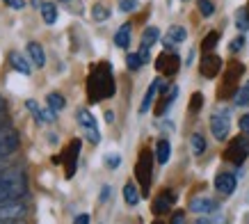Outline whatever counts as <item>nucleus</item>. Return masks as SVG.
Listing matches in <instances>:
<instances>
[{
    "label": "nucleus",
    "instance_id": "79ce46f5",
    "mask_svg": "<svg viewBox=\"0 0 249 224\" xmlns=\"http://www.w3.org/2000/svg\"><path fill=\"white\" fill-rule=\"evenodd\" d=\"M240 133L249 135V114H242L240 117Z\"/></svg>",
    "mask_w": 249,
    "mask_h": 224
},
{
    "label": "nucleus",
    "instance_id": "4468645a",
    "mask_svg": "<svg viewBox=\"0 0 249 224\" xmlns=\"http://www.w3.org/2000/svg\"><path fill=\"white\" fill-rule=\"evenodd\" d=\"M18 147H21V137H18V133H16L14 128L9 133L0 135V158H7L12 153H16Z\"/></svg>",
    "mask_w": 249,
    "mask_h": 224
},
{
    "label": "nucleus",
    "instance_id": "09e8293b",
    "mask_svg": "<svg viewBox=\"0 0 249 224\" xmlns=\"http://www.w3.org/2000/svg\"><path fill=\"white\" fill-rule=\"evenodd\" d=\"M106 121H107V124H112V121H114V112H110V110L106 112Z\"/></svg>",
    "mask_w": 249,
    "mask_h": 224
},
{
    "label": "nucleus",
    "instance_id": "1a4fd4ad",
    "mask_svg": "<svg viewBox=\"0 0 249 224\" xmlns=\"http://www.w3.org/2000/svg\"><path fill=\"white\" fill-rule=\"evenodd\" d=\"M231 131V121H229V110H219L211 117V133L217 142H224Z\"/></svg>",
    "mask_w": 249,
    "mask_h": 224
},
{
    "label": "nucleus",
    "instance_id": "ddd939ff",
    "mask_svg": "<svg viewBox=\"0 0 249 224\" xmlns=\"http://www.w3.org/2000/svg\"><path fill=\"white\" fill-rule=\"evenodd\" d=\"M28 213V208L21 202L12 204H0V222H12V220H23Z\"/></svg>",
    "mask_w": 249,
    "mask_h": 224
},
{
    "label": "nucleus",
    "instance_id": "8fccbe9b",
    "mask_svg": "<svg viewBox=\"0 0 249 224\" xmlns=\"http://www.w3.org/2000/svg\"><path fill=\"white\" fill-rule=\"evenodd\" d=\"M2 112H5V98L0 96V114H2Z\"/></svg>",
    "mask_w": 249,
    "mask_h": 224
},
{
    "label": "nucleus",
    "instance_id": "9d476101",
    "mask_svg": "<svg viewBox=\"0 0 249 224\" xmlns=\"http://www.w3.org/2000/svg\"><path fill=\"white\" fill-rule=\"evenodd\" d=\"M222 69H224V62H222V57H219L217 53H204L201 64H199V71H201L204 78H208V80L217 78Z\"/></svg>",
    "mask_w": 249,
    "mask_h": 224
},
{
    "label": "nucleus",
    "instance_id": "a878e982",
    "mask_svg": "<svg viewBox=\"0 0 249 224\" xmlns=\"http://www.w3.org/2000/svg\"><path fill=\"white\" fill-rule=\"evenodd\" d=\"M190 147H192V153H195V156H204L208 144H206V137L201 133H192L190 135Z\"/></svg>",
    "mask_w": 249,
    "mask_h": 224
},
{
    "label": "nucleus",
    "instance_id": "603ef678",
    "mask_svg": "<svg viewBox=\"0 0 249 224\" xmlns=\"http://www.w3.org/2000/svg\"><path fill=\"white\" fill-rule=\"evenodd\" d=\"M153 224H165V222H162V220H156V222H153Z\"/></svg>",
    "mask_w": 249,
    "mask_h": 224
},
{
    "label": "nucleus",
    "instance_id": "7ed1b4c3",
    "mask_svg": "<svg viewBox=\"0 0 249 224\" xmlns=\"http://www.w3.org/2000/svg\"><path fill=\"white\" fill-rule=\"evenodd\" d=\"M242 75H245V64L242 62H238V60L227 62V69L222 74V85H219V90H217L219 101H229V98H233L238 94Z\"/></svg>",
    "mask_w": 249,
    "mask_h": 224
},
{
    "label": "nucleus",
    "instance_id": "6ab92c4d",
    "mask_svg": "<svg viewBox=\"0 0 249 224\" xmlns=\"http://www.w3.org/2000/svg\"><path fill=\"white\" fill-rule=\"evenodd\" d=\"M188 39V30L183 28V25H172L169 30H167V37H165V48H174L176 44H183Z\"/></svg>",
    "mask_w": 249,
    "mask_h": 224
},
{
    "label": "nucleus",
    "instance_id": "f03ea898",
    "mask_svg": "<svg viewBox=\"0 0 249 224\" xmlns=\"http://www.w3.org/2000/svg\"><path fill=\"white\" fill-rule=\"evenodd\" d=\"M25 190H28V186H25V179L21 176V172L7 169V172L0 174V204L18 202L25 194Z\"/></svg>",
    "mask_w": 249,
    "mask_h": 224
},
{
    "label": "nucleus",
    "instance_id": "c03bdc74",
    "mask_svg": "<svg viewBox=\"0 0 249 224\" xmlns=\"http://www.w3.org/2000/svg\"><path fill=\"white\" fill-rule=\"evenodd\" d=\"M195 224H217V217H208V215H204V217H199Z\"/></svg>",
    "mask_w": 249,
    "mask_h": 224
},
{
    "label": "nucleus",
    "instance_id": "bb28decb",
    "mask_svg": "<svg viewBox=\"0 0 249 224\" xmlns=\"http://www.w3.org/2000/svg\"><path fill=\"white\" fill-rule=\"evenodd\" d=\"M46 103H48V108L53 112H62L67 108V98L62 96V94H57V92H51V94L46 96Z\"/></svg>",
    "mask_w": 249,
    "mask_h": 224
},
{
    "label": "nucleus",
    "instance_id": "f257e3e1",
    "mask_svg": "<svg viewBox=\"0 0 249 224\" xmlns=\"http://www.w3.org/2000/svg\"><path fill=\"white\" fill-rule=\"evenodd\" d=\"M87 101L89 103H101L117 94V80H114V69L110 62H96L89 67L87 74Z\"/></svg>",
    "mask_w": 249,
    "mask_h": 224
},
{
    "label": "nucleus",
    "instance_id": "3c124183",
    "mask_svg": "<svg viewBox=\"0 0 249 224\" xmlns=\"http://www.w3.org/2000/svg\"><path fill=\"white\" fill-rule=\"evenodd\" d=\"M0 224H25L23 220H12V222H0Z\"/></svg>",
    "mask_w": 249,
    "mask_h": 224
},
{
    "label": "nucleus",
    "instance_id": "cd10ccee",
    "mask_svg": "<svg viewBox=\"0 0 249 224\" xmlns=\"http://www.w3.org/2000/svg\"><path fill=\"white\" fill-rule=\"evenodd\" d=\"M219 44V32L217 30H211L201 39V51L204 53H215V46Z\"/></svg>",
    "mask_w": 249,
    "mask_h": 224
},
{
    "label": "nucleus",
    "instance_id": "6e6552de",
    "mask_svg": "<svg viewBox=\"0 0 249 224\" xmlns=\"http://www.w3.org/2000/svg\"><path fill=\"white\" fill-rule=\"evenodd\" d=\"M78 124H80V128L85 131V135H87V140H89L91 144H98L101 142V133H98V124H96V117L91 114L87 108H83V110H78L76 114Z\"/></svg>",
    "mask_w": 249,
    "mask_h": 224
},
{
    "label": "nucleus",
    "instance_id": "6e6d98bb",
    "mask_svg": "<svg viewBox=\"0 0 249 224\" xmlns=\"http://www.w3.org/2000/svg\"><path fill=\"white\" fill-rule=\"evenodd\" d=\"M183 2H185V0H183Z\"/></svg>",
    "mask_w": 249,
    "mask_h": 224
},
{
    "label": "nucleus",
    "instance_id": "2f4dec72",
    "mask_svg": "<svg viewBox=\"0 0 249 224\" xmlns=\"http://www.w3.org/2000/svg\"><path fill=\"white\" fill-rule=\"evenodd\" d=\"M235 28L240 30V35H245L249 28V16H247V9H240L238 14H235Z\"/></svg>",
    "mask_w": 249,
    "mask_h": 224
},
{
    "label": "nucleus",
    "instance_id": "0eeeda50",
    "mask_svg": "<svg viewBox=\"0 0 249 224\" xmlns=\"http://www.w3.org/2000/svg\"><path fill=\"white\" fill-rule=\"evenodd\" d=\"M156 71H160L162 75H176L181 71V57H178V53L174 51H167L160 53L158 57H156Z\"/></svg>",
    "mask_w": 249,
    "mask_h": 224
},
{
    "label": "nucleus",
    "instance_id": "f3484780",
    "mask_svg": "<svg viewBox=\"0 0 249 224\" xmlns=\"http://www.w3.org/2000/svg\"><path fill=\"white\" fill-rule=\"evenodd\" d=\"M160 87H162V80H160V78H156V80L149 85V90H146V94H144V98H142V105H140V114H146V112L151 110L153 101H156V96L160 94Z\"/></svg>",
    "mask_w": 249,
    "mask_h": 224
},
{
    "label": "nucleus",
    "instance_id": "b1692460",
    "mask_svg": "<svg viewBox=\"0 0 249 224\" xmlns=\"http://www.w3.org/2000/svg\"><path fill=\"white\" fill-rule=\"evenodd\" d=\"M124 199H126L128 206H137L140 199H142V190H137L135 183H126L124 186Z\"/></svg>",
    "mask_w": 249,
    "mask_h": 224
},
{
    "label": "nucleus",
    "instance_id": "412c9836",
    "mask_svg": "<svg viewBox=\"0 0 249 224\" xmlns=\"http://www.w3.org/2000/svg\"><path fill=\"white\" fill-rule=\"evenodd\" d=\"M28 55H30V60H32V64H35V67L41 69V67L46 64L44 46L37 44V41H30V44H28Z\"/></svg>",
    "mask_w": 249,
    "mask_h": 224
},
{
    "label": "nucleus",
    "instance_id": "c756f323",
    "mask_svg": "<svg viewBox=\"0 0 249 224\" xmlns=\"http://www.w3.org/2000/svg\"><path fill=\"white\" fill-rule=\"evenodd\" d=\"M91 19H94L96 23L107 21V19H110V9H107L103 2H96V5L91 7Z\"/></svg>",
    "mask_w": 249,
    "mask_h": 224
},
{
    "label": "nucleus",
    "instance_id": "37998d69",
    "mask_svg": "<svg viewBox=\"0 0 249 224\" xmlns=\"http://www.w3.org/2000/svg\"><path fill=\"white\" fill-rule=\"evenodd\" d=\"M73 224H89V215H87V213H80V215L73 217Z\"/></svg>",
    "mask_w": 249,
    "mask_h": 224
},
{
    "label": "nucleus",
    "instance_id": "a19ab883",
    "mask_svg": "<svg viewBox=\"0 0 249 224\" xmlns=\"http://www.w3.org/2000/svg\"><path fill=\"white\" fill-rule=\"evenodd\" d=\"M5 5H9L12 9H23L25 7V0H2Z\"/></svg>",
    "mask_w": 249,
    "mask_h": 224
},
{
    "label": "nucleus",
    "instance_id": "a18cd8bd",
    "mask_svg": "<svg viewBox=\"0 0 249 224\" xmlns=\"http://www.w3.org/2000/svg\"><path fill=\"white\" fill-rule=\"evenodd\" d=\"M107 197H110V187H103V190H101V204H106L107 202Z\"/></svg>",
    "mask_w": 249,
    "mask_h": 224
},
{
    "label": "nucleus",
    "instance_id": "2eb2a0df",
    "mask_svg": "<svg viewBox=\"0 0 249 224\" xmlns=\"http://www.w3.org/2000/svg\"><path fill=\"white\" fill-rule=\"evenodd\" d=\"M235 186H238V176L231 172H219L217 176H215V190H217L219 194H224V197H229V194H233Z\"/></svg>",
    "mask_w": 249,
    "mask_h": 224
},
{
    "label": "nucleus",
    "instance_id": "49530a36",
    "mask_svg": "<svg viewBox=\"0 0 249 224\" xmlns=\"http://www.w3.org/2000/svg\"><path fill=\"white\" fill-rule=\"evenodd\" d=\"M7 169H9V163H5V158H0V174L7 172Z\"/></svg>",
    "mask_w": 249,
    "mask_h": 224
},
{
    "label": "nucleus",
    "instance_id": "f8f14e48",
    "mask_svg": "<svg viewBox=\"0 0 249 224\" xmlns=\"http://www.w3.org/2000/svg\"><path fill=\"white\" fill-rule=\"evenodd\" d=\"M25 108H28V112H30L32 117H35V121H39V124H53L55 114H57V112H53L51 108H41L35 98H28V101H25Z\"/></svg>",
    "mask_w": 249,
    "mask_h": 224
},
{
    "label": "nucleus",
    "instance_id": "c9c22d12",
    "mask_svg": "<svg viewBox=\"0 0 249 224\" xmlns=\"http://www.w3.org/2000/svg\"><path fill=\"white\" fill-rule=\"evenodd\" d=\"M103 160H106L107 169H119V165H121V156H119V153H107Z\"/></svg>",
    "mask_w": 249,
    "mask_h": 224
},
{
    "label": "nucleus",
    "instance_id": "4be33fe9",
    "mask_svg": "<svg viewBox=\"0 0 249 224\" xmlns=\"http://www.w3.org/2000/svg\"><path fill=\"white\" fill-rule=\"evenodd\" d=\"M169 156H172V144H169V140L162 137V140L156 142V160H158V165H167Z\"/></svg>",
    "mask_w": 249,
    "mask_h": 224
},
{
    "label": "nucleus",
    "instance_id": "7c9ffc66",
    "mask_svg": "<svg viewBox=\"0 0 249 224\" xmlns=\"http://www.w3.org/2000/svg\"><path fill=\"white\" fill-rule=\"evenodd\" d=\"M233 101H235V105H238V108H247V105H249V80L242 85L240 90H238V94L233 96Z\"/></svg>",
    "mask_w": 249,
    "mask_h": 224
},
{
    "label": "nucleus",
    "instance_id": "5701e85b",
    "mask_svg": "<svg viewBox=\"0 0 249 224\" xmlns=\"http://www.w3.org/2000/svg\"><path fill=\"white\" fill-rule=\"evenodd\" d=\"M130 32H133V25H130V23H124L119 30H117V35H114V46H117V48H128Z\"/></svg>",
    "mask_w": 249,
    "mask_h": 224
},
{
    "label": "nucleus",
    "instance_id": "20e7f679",
    "mask_svg": "<svg viewBox=\"0 0 249 224\" xmlns=\"http://www.w3.org/2000/svg\"><path fill=\"white\" fill-rule=\"evenodd\" d=\"M151 179H153V151L142 149L135 163V181H137V186H140V190H142V197H149Z\"/></svg>",
    "mask_w": 249,
    "mask_h": 224
},
{
    "label": "nucleus",
    "instance_id": "f704fd0d",
    "mask_svg": "<svg viewBox=\"0 0 249 224\" xmlns=\"http://www.w3.org/2000/svg\"><path fill=\"white\" fill-rule=\"evenodd\" d=\"M142 64L144 62H142V57H140V53H128V55H126V67H128L130 71H137Z\"/></svg>",
    "mask_w": 249,
    "mask_h": 224
},
{
    "label": "nucleus",
    "instance_id": "864d4df0",
    "mask_svg": "<svg viewBox=\"0 0 249 224\" xmlns=\"http://www.w3.org/2000/svg\"><path fill=\"white\" fill-rule=\"evenodd\" d=\"M245 9H247V16H249V2H247V7H245Z\"/></svg>",
    "mask_w": 249,
    "mask_h": 224
},
{
    "label": "nucleus",
    "instance_id": "aec40b11",
    "mask_svg": "<svg viewBox=\"0 0 249 224\" xmlns=\"http://www.w3.org/2000/svg\"><path fill=\"white\" fill-rule=\"evenodd\" d=\"M9 64H12V69H14V71H18L21 75H30L32 74L30 62L25 60L21 53H9Z\"/></svg>",
    "mask_w": 249,
    "mask_h": 224
},
{
    "label": "nucleus",
    "instance_id": "de8ad7c7",
    "mask_svg": "<svg viewBox=\"0 0 249 224\" xmlns=\"http://www.w3.org/2000/svg\"><path fill=\"white\" fill-rule=\"evenodd\" d=\"M9 131H12V126H9V124H0V135L9 133Z\"/></svg>",
    "mask_w": 249,
    "mask_h": 224
},
{
    "label": "nucleus",
    "instance_id": "a211bd4d",
    "mask_svg": "<svg viewBox=\"0 0 249 224\" xmlns=\"http://www.w3.org/2000/svg\"><path fill=\"white\" fill-rule=\"evenodd\" d=\"M190 210L192 213H201V215H208L213 210H217V202L211 199V197H195L190 202Z\"/></svg>",
    "mask_w": 249,
    "mask_h": 224
},
{
    "label": "nucleus",
    "instance_id": "5fc2aeb1",
    "mask_svg": "<svg viewBox=\"0 0 249 224\" xmlns=\"http://www.w3.org/2000/svg\"><path fill=\"white\" fill-rule=\"evenodd\" d=\"M62 2H69V0H62Z\"/></svg>",
    "mask_w": 249,
    "mask_h": 224
},
{
    "label": "nucleus",
    "instance_id": "c85d7f7f",
    "mask_svg": "<svg viewBox=\"0 0 249 224\" xmlns=\"http://www.w3.org/2000/svg\"><path fill=\"white\" fill-rule=\"evenodd\" d=\"M158 39H160V30L156 28V25H149V28L144 30V35H142V46H149V48H151Z\"/></svg>",
    "mask_w": 249,
    "mask_h": 224
},
{
    "label": "nucleus",
    "instance_id": "393cba45",
    "mask_svg": "<svg viewBox=\"0 0 249 224\" xmlns=\"http://www.w3.org/2000/svg\"><path fill=\"white\" fill-rule=\"evenodd\" d=\"M39 9H41V16H44L46 25H53V23H57V7H55L53 2H41V5H39Z\"/></svg>",
    "mask_w": 249,
    "mask_h": 224
},
{
    "label": "nucleus",
    "instance_id": "39448f33",
    "mask_svg": "<svg viewBox=\"0 0 249 224\" xmlns=\"http://www.w3.org/2000/svg\"><path fill=\"white\" fill-rule=\"evenodd\" d=\"M222 158H224L227 163L235 165V167H242V163L249 158V135H245V133L235 135L233 140L227 144Z\"/></svg>",
    "mask_w": 249,
    "mask_h": 224
},
{
    "label": "nucleus",
    "instance_id": "72a5a7b5",
    "mask_svg": "<svg viewBox=\"0 0 249 224\" xmlns=\"http://www.w3.org/2000/svg\"><path fill=\"white\" fill-rule=\"evenodd\" d=\"M201 108H204V94H201V92H195V94L190 96V112L196 114Z\"/></svg>",
    "mask_w": 249,
    "mask_h": 224
},
{
    "label": "nucleus",
    "instance_id": "ea45409f",
    "mask_svg": "<svg viewBox=\"0 0 249 224\" xmlns=\"http://www.w3.org/2000/svg\"><path fill=\"white\" fill-rule=\"evenodd\" d=\"M169 224H185V213H183V210H176L172 215V222Z\"/></svg>",
    "mask_w": 249,
    "mask_h": 224
},
{
    "label": "nucleus",
    "instance_id": "473e14b6",
    "mask_svg": "<svg viewBox=\"0 0 249 224\" xmlns=\"http://www.w3.org/2000/svg\"><path fill=\"white\" fill-rule=\"evenodd\" d=\"M196 7H199V14L204 16V19L215 14V5H213L211 0H196Z\"/></svg>",
    "mask_w": 249,
    "mask_h": 224
},
{
    "label": "nucleus",
    "instance_id": "e433bc0d",
    "mask_svg": "<svg viewBox=\"0 0 249 224\" xmlns=\"http://www.w3.org/2000/svg\"><path fill=\"white\" fill-rule=\"evenodd\" d=\"M137 7H140V0H121L119 2L121 12H135Z\"/></svg>",
    "mask_w": 249,
    "mask_h": 224
},
{
    "label": "nucleus",
    "instance_id": "4c0bfd02",
    "mask_svg": "<svg viewBox=\"0 0 249 224\" xmlns=\"http://www.w3.org/2000/svg\"><path fill=\"white\" fill-rule=\"evenodd\" d=\"M245 44H247V39H245V35H238V39H233V41L229 44V51H231V53H238Z\"/></svg>",
    "mask_w": 249,
    "mask_h": 224
},
{
    "label": "nucleus",
    "instance_id": "423d86ee",
    "mask_svg": "<svg viewBox=\"0 0 249 224\" xmlns=\"http://www.w3.org/2000/svg\"><path fill=\"white\" fill-rule=\"evenodd\" d=\"M80 149H83V142L76 137V140H71V142L67 144V149L62 151V156H53L55 165H64V176H67V179H73V176H76Z\"/></svg>",
    "mask_w": 249,
    "mask_h": 224
},
{
    "label": "nucleus",
    "instance_id": "9b49d317",
    "mask_svg": "<svg viewBox=\"0 0 249 224\" xmlns=\"http://www.w3.org/2000/svg\"><path fill=\"white\" fill-rule=\"evenodd\" d=\"M176 204V192L174 190H162V192H158V197L153 199L151 204V213L153 215H167L169 210H172V206Z\"/></svg>",
    "mask_w": 249,
    "mask_h": 224
},
{
    "label": "nucleus",
    "instance_id": "dca6fc26",
    "mask_svg": "<svg viewBox=\"0 0 249 224\" xmlns=\"http://www.w3.org/2000/svg\"><path fill=\"white\" fill-rule=\"evenodd\" d=\"M176 96H178V87H176V85L160 90V101H158V105H156V114H158V117H162V114L169 110V105L176 101Z\"/></svg>",
    "mask_w": 249,
    "mask_h": 224
},
{
    "label": "nucleus",
    "instance_id": "58836bf2",
    "mask_svg": "<svg viewBox=\"0 0 249 224\" xmlns=\"http://www.w3.org/2000/svg\"><path fill=\"white\" fill-rule=\"evenodd\" d=\"M137 53H140V57H142L144 64L151 60V48H149V46H140V51H137Z\"/></svg>",
    "mask_w": 249,
    "mask_h": 224
}]
</instances>
